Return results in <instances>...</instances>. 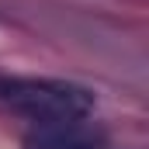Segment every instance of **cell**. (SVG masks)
I'll return each instance as SVG.
<instances>
[{
    "instance_id": "cell-1",
    "label": "cell",
    "mask_w": 149,
    "mask_h": 149,
    "mask_svg": "<svg viewBox=\"0 0 149 149\" xmlns=\"http://www.w3.org/2000/svg\"><path fill=\"white\" fill-rule=\"evenodd\" d=\"M0 111L35 125L83 121L94 111V94L80 83L52 76H0Z\"/></svg>"
},
{
    "instance_id": "cell-2",
    "label": "cell",
    "mask_w": 149,
    "mask_h": 149,
    "mask_svg": "<svg viewBox=\"0 0 149 149\" xmlns=\"http://www.w3.org/2000/svg\"><path fill=\"white\" fill-rule=\"evenodd\" d=\"M21 149H104V135L83 121H52L24 132Z\"/></svg>"
}]
</instances>
